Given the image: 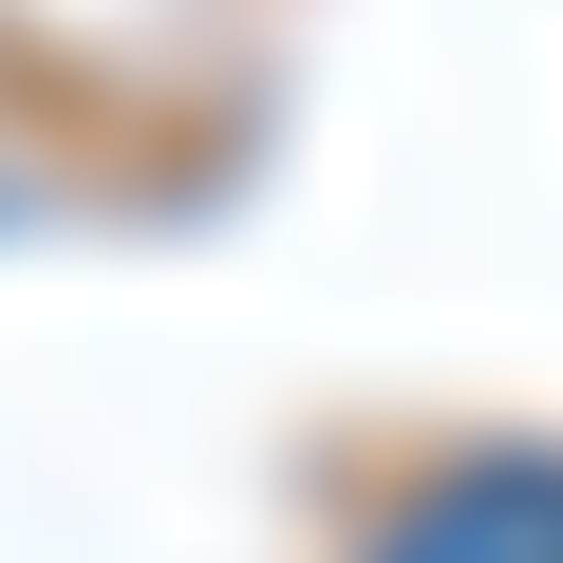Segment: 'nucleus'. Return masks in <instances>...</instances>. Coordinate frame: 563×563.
Masks as SVG:
<instances>
[{
  "label": "nucleus",
  "instance_id": "nucleus-1",
  "mask_svg": "<svg viewBox=\"0 0 563 563\" xmlns=\"http://www.w3.org/2000/svg\"><path fill=\"white\" fill-rule=\"evenodd\" d=\"M357 563H563V451H451V470H413L357 526Z\"/></svg>",
  "mask_w": 563,
  "mask_h": 563
}]
</instances>
